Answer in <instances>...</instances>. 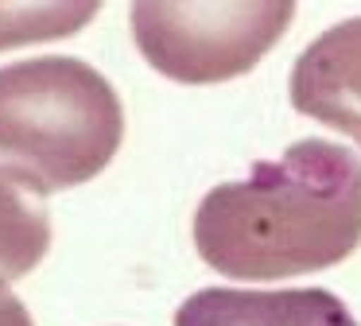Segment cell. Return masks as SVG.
Here are the masks:
<instances>
[{"instance_id":"4","label":"cell","mask_w":361,"mask_h":326,"mask_svg":"<svg viewBox=\"0 0 361 326\" xmlns=\"http://www.w3.org/2000/svg\"><path fill=\"white\" fill-rule=\"evenodd\" d=\"M295 113L353 136L361 147V16L326 28L291 66Z\"/></svg>"},{"instance_id":"2","label":"cell","mask_w":361,"mask_h":326,"mask_svg":"<svg viewBox=\"0 0 361 326\" xmlns=\"http://www.w3.org/2000/svg\"><path fill=\"white\" fill-rule=\"evenodd\" d=\"M121 140V97L90 62L39 54L0 66V163L35 194L90 183Z\"/></svg>"},{"instance_id":"8","label":"cell","mask_w":361,"mask_h":326,"mask_svg":"<svg viewBox=\"0 0 361 326\" xmlns=\"http://www.w3.org/2000/svg\"><path fill=\"white\" fill-rule=\"evenodd\" d=\"M0 326H35L27 307L12 291H0Z\"/></svg>"},{"instance_id":"3","label":"cell","mask_w":361,"mask_h":326,"mask_svg":"<svg viewBox=\"0 0 361 326\" xmlns=\"http://www.w3.org/2000/svg\"><path fill=\"white\" fill-rule=\"evenodd\" d=\"M295 20L291 0L175 4L140 0L128 8L133 39L156 74L183 85L241 78L280 43Z\"/></svg>"},{"instance_id":"1","label":"cell","mask_w":361,"mask_h":326,"mask_svg":"<svg viewBox=\"0 0 361 326\" xmlns=\"http://www.w3.org/2000/svg\"><path fill=\"white\" fill-rule=\"evenodd\" d=\"M361 241V159L299 140L249 179L218 183L195 210V248L229 279H288L334 268Z\"/></svg>"},{"instance_id":"6","label":"cell","mask_w":361,"mask_h":326,"mask_svg":"<svg viewBox=\"0 0 361 326\" xmlns=\"http://www.w3.org/2000/svg\"><path fill=\"white\" fill-rule=\"evenodd\" d=\"M51 248V214L43 198L0 167V291L24 279Z\"/></svg>"},{"instance_id":"5","label":"cell","mask_w":361,"mask_h":326,"mask_svg":"<svg viewBox=\"0 0 361 326\" xmlns=\"http://www.w3.org/2000/svg\"><path fill=\"white\" fill-rule=\"evenodd\" d=\"M175 326H357V318L326 287H291V291L202 287L179 303Z\"/></svg>"},{"instance_id":"7","label":"cell","mask_w":361,"mask_h":326,"mask_svg":"<svg viewBox=\"0 0 361 326\" xmlns=\"http://www.w3.org/2000/svg\"><path fill=\"white\" fill-rule=\"evenodd\" d=\"M97 12L102 8L94 0H78V4H59V0H51V4H0V51L74 35Z\"/></svg>"}]
</instances>
